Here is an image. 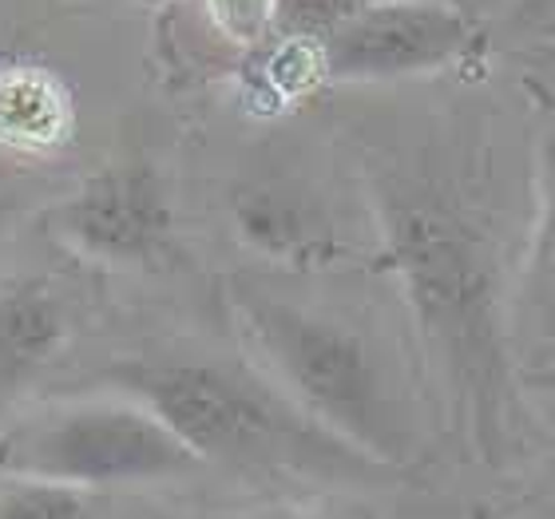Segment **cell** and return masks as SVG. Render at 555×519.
Returning <instances> with one entry per match:
<instances>
[{"mask_svg":"<svg viewBox=\"0 0 555 519\" xmlns=\"http://www.w3.org/2000/svg\"><path fill=\"white\" fill-rule=\"evenodd\" d=\"M377 265L397 277L444 420L480 464H504L520 428V358L504 258L488 219L433 163L370 174Z\"/></svg>","mask_w":555,"mask_h":519,"instance_id":"obj_1","label":"cell"},{"mask_svg":"<svg viewBox=\"0 0 555 519\" xmlns=\"http://www.w3.org/2000/svg\"><path fill=\"white\" fill-rule=\"evenodd\" d=\"M143 404L195 452L198 464L318 480H377L385 468L306 416L258 365L219 358H116L83 381Z\"/></svg>","mask_w":555,"mask_h":519,"instance_id":"obj_2","label":"cell"},{"mask_svg":"<svg viewBox=\"0 0 555 519\" xmlns=\"http://www.w3.org/2000/svg\"><path fill=\"white\" fill-rule=\"evenodd\" d=\"M227 306L250 358L301 413L393 476L416 460L409 404L389 365L358 325L282 298L262 282L231 277Z\"/></svg>","mask_w":555,"mask_h":519,"instance_id":"obj_3","label":"cell"},{"mask_svg":"<svg viewBox=\"0 0 555 519\" xmlns=\"http://www.w3.org/2000/svg\"><path fill=\"white\" fill-rule=\"evenodd\" d=\"M198 456L143 404L116 392H88L44 404L0 428V476L72 492L175 480Z\"/></svg>","mask_w":555,"mask_h":519,"instance_id":"obj_4","label":"cell"},{"mask_svg":"<svg viewBox=\"0 0 555 519\" xmlns=\"http://www.w3.org/2000/svg\"><path fill=\"white\" fill-rule=\"evenodd\" d=\"M330 83L425 80L468 72L485 56V28L461 0H373L322 36Z\"/></svg>","mask_w":555,"mask_h":519,"instance_id":"obj_5","label":"cell"},{"mask_svg":"<svg viewBox=\"0 0 555 519\" xmlns=\"http://www.w3.org/2000/svg\"><path fill=\"white\" fill-rule=\"evenodd\" d=\"M52 231L88 262L159 270L175 258V207L167 179L147 159L107 163L56 203Z\"/></svg>","mask_w":555,"mask_h":519,"instance_id":"obj_6","label":"cell"},{"mask_svg":"<svg viewBox=\"0 0 555 519\" xmlns=\"http://www.w3.org/2000/svg\"><path fill=\"white\" fill-rule=\"evenodd\" d=\"M231 222L238 243L286 270H325L349 258V243L330 207L301 183L270 179L238 186L231 198Z\"/></svg>","mask_w":555,"mask_h":519,"instance_id":"obj_7","label":"cell"},{"mask_svg":"<svg viewBox=\"0 0 555 519\" xmlns=\"http://www.w3.org/2000/svg\"><path fill=\"white\" fill-rule=\"evenodd\" d=\"M76 135V95L44 60L0 64V151L12 159H52Z\"/></svg>","mask_w":555,"mask_h":519,"instance_id":"obj_8","label":"cell"},{"mask_svg":"<svg viewBox=\"0 0 555 519\" xmlns=\"http://www.w3.org/2000/svg\"><path fill=\"white\" fill-rule=\"evenodd\" d=\"M532 100L547 116L535 155V215L520 255V289L512 298V325H532L535 346H555V88L528 83Z\"/></svg>","mask_w":555,"mask_h":519,"instance_id":"obj_9","label":"cell"},{"mask_svg":"<svg viewBox=\"0 0 555 519\" xmlns=\"http://www.w3.org/2000/svg\"><path fill=\"white\" fill-rule=\"evenodd\" d=\"M68 341L64 301L40 277H21L0 289V404L56 361Z\"/></svg>","mask_w":555,"mask_h":519,"instance_id":"obj_10","label":"cell"},{"mask_svg":"<svg viewBox=\"0 0 555 519\" xmlns=\"http://www.w3.org/2000/svg\"><path fill=\"white\" fill-rule=\"evenodd\" d=\"M0 519H95V516L88 508L83 492L16 480V488L0 499Z\"/></svg>","mask_w":555,"mask_h":519,"instance_id":"obj_11","label":"cell"},{"mask_svg":"<svg viewBox=\"0 0 555 519\" xmlns=\"http://www.w3.org/2000/svg\"><path fill=\"white\" fill-rule=\"evenodd\" d=\"M373 0H278V33L322 40Z\"/></svg>","mask_w":555,"mask_h":519,"instance_id":"obj_12","label":"cell"},{"mask_svg":"<svg viewBox=\"0 0 555 519\" xmlns=\"http://www.w3.org/2000/svg\"><path fill=\"white\" fill-rule=\"evenodd\" d=\"M135 4H167V0H135ZM207 4L222 28L250 48L278 33V0H207Z\"/></svg>","mask_w":555,"mask_h":519,"instance_id":"obj_13","label":"cell"},{"mask_svg":"<svg viewBox=\"0 0 555 519\" xmlns=\"http://www.w3.org/2000/svg\"><path fill=\"white\" fill-rule=\"evenodd\" d=\"M12 222V203L9 198H0V234H4V226Z\"/></svg>","mask_w":555,"mask_h":519,"instance_id":"obj_14","label":"cell"}]
</instances>
